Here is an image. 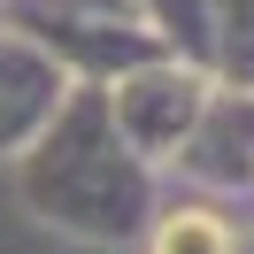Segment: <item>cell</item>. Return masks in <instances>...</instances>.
Returning a JSON list of instances; mask_svg holds the SVG:
<instances>
[{
  "instance_id": "obj_1",
  "label": "cell",
  "mask_w": 254,
  "mask_h": 254,
  "mask_svg": "<svg viewBox=\"0 0 254 254\" xmlns=\"http://www.w3.org/2000/svg\"><path fill=\"white\" fill-rule=\"evenodd\" d=\"M154 162H139L100 100H62L54 124L16 154L23 208L85 247H124L154 216Z\"/></svg>"
},
{
  "instance_id": "obj_2",
  "label": "cell",
  "mask_w": 254,
  "mask_h": 254,
  "mask_svg": "<svg viewBox=\"0 0 254 254\" xmlns=\"http://www.w3.org/2000/svg\"><path fill=\"white\" fill-rule=\"evenodd\" d=\"M62 93H69V77L47 62V54H31L23 39L0 31V162H16L23 146L54 124Z\"/></svg>"
},
{
  "instance_id": "obj_3",
  "label": "cell",
  "mask_w": 254,
  "mask_h": 254,
  "mask_svg": "<svg viewBox=\"0 0 254 254\" xmlns=\"http://www.w3.org/2000/svg\"><path fill=\"white\" fill-rule=\"evenodd\" d=\"M146 254H254V223L208 200H170L146 216Z\"/></svg>"
},
{
  "instance_id": "obj_4",
  "label": "cell",
  "mask_w": 254,
  "mask_h": 254,
  "mask_svg": "<svg viewBox=\"0 0 254 254\" xmlns=\"http://www.w3.org/2000/svg\"><path fill=\"white\" fill-rule=\"evenodd\" d=\"M247 177H254V154H247Z\"/></svg>"
}]
</instances>
